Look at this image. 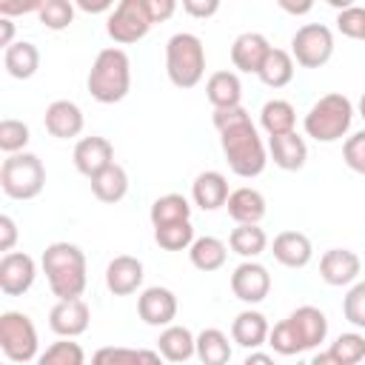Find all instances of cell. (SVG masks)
<instances>
[{"instance_id": "1", "label": "cell", "mask_w": 365, "mask_h": 365, "mask_svg": "<svg viewBox=\"0 0 365 365\" xmlns=\"http://www.w3.org/2000/svg\"><path fill=\"white\" fill-rule=\"evenodd\" d=\"M43 271L48 288L57 299L83 297L88 274H86V254L74 242H51L43 251Z\"/></svg>"}, {"instance_id": "2", "label": "cell", "mask_w": 365, "mask_h": 365, "mask_svg": "<svg viewBox=\"0 0 365 365\" xmlns=\"http://www.w3.org/2000/svg\"><path fill=\"white\" fill-rule=\"evenodd\" d=\"M220 145H222V154L228 160V168L237 177L251 180V177H259L265 171L268 151H265V143H262V137L251 120L220 131Z\"/></svg>"}, {"instance_id": "3", "label": "cell", "mask_w": 365, "mask_h": 365, "mask_svg": "<svg viewBox=\"0 0 365 365\" xmlns=\"http://www.w3.org/2000/svg\"><path fill=\"white\" fill-rule=\"evenodd\" d=\"M88 94L103 103V106H111V103H120L128 88H131V60L123 48H103L97 57H94V66L88 71Z\"/></svg>"}, {"instance_id": "4", "label": "cell", "mask_w": 365, "mask_h": 365, "mask_svg": "<svg viewBox=\"0 0 365 365\" xmlns=\"http://www.w3.org/2000/svg\"><path fill=\"white\" fill-rule=\"evenodd\" d=\"M165 71L177 88H194L205 74V46L191 31H177L165 43Z\"/></svg>"}, {"instance_id": "5", "label": "cell", "mask_w": 365, "mask_h": 365, "mask_svg": "<svg viewBox=\"0 0 365 365\" xmlns=\"http://www.w3.org/2000/svg\"><path fill=\"white\" fill-rule=\"evenodd\" d=\"M351 120H354V106L345 94L339 91H331L325 97H319L308 114H305V134L314 137L317 143H336L348 134L351 128Z\"/></svg>"}, {"instance_id": "6", "label": "cell", "mask_w": 365, "mask_h": 365, "mask_svg": "<svg viewBox=\"0 0 365 365\" xmlns=\"http://www.w3.org/2000/svg\"><path fill=\"white\" fill-rule=\"evenodd\" d=\"M46 185V168L37 154L17 151L0 165V188L11 200H34Z\"/></svg>"}, {"instance_id": "7", "label": "cell", "mask_w": 365, "mask_h": 365, "mask_svg": "<svg viewBox=\"0 0 365 365\" xmlns=\"http://www.w3.org/2000/svg\"><path fill=\"white\" fill-rule=\"evenodd\" d=\"M0 348L11 362H31L37 359V328L29 314L23 311H3L0 314Z\"/></svg>"}, {"instance_id": "8", "label": "cell", "mask_w": 365, "mask_h": 365, "mask_svg": "<svg viewBox=\"0 0 365 365\" xmlns=\"http://www.w3.org/2000/svg\"><path fill=\"white\" fill-rule=\"evenodd\" d=\"M151 26H154V17H151V9L145 0H117L111 17L106 23V31L114 43L128 46V43L143 40Z\"/></svg>"}, {"instance_id": "9", "label": "cell", "mask_w": 365, "mask_h": 365, "mask_svg": "<svg viewBox=\"0 0 365 365\" xmlns=\"http://www.w3.org/2000/svg\"><path fill=\"white\" fill-rule=\"evenodd\" d=\"M334 54V34L322 23H308L291 37V57L302 68H319Z\"/></svg>"}, {"instance_id": "10", "label": "cell", "mask_w": 365, "mask_h": 365, "mask_svg": "<svg viewBox=\"0 0 365 365\" xmlns=\"http://www.w3.org/2000/svg\"><path fill=\"white\" fill-rule=\"evenodd\" d=\"M231 291L240 302H248V305H257L268 297L271 291V274L265 265L254 262V259H245L234 268L231 274Z\"/></svg>"}, {"instance_id": "11", "label": "cell", "mask_w": 365, "mask_h": 365, "mask_svg": "<svg viewBox=\"0 0 365 365\" xmlns=\"http://www.w3.org/2000/svg\"><path fill=\"white\" fill-rule=\"evenodd\" d=\"M37 277V265L23 251H9L0 259V291L6 297H23Z\"/></svg>"}, {"instance_id": "12", "label": "cell", "mask_w": 365, "mask_h": 365, "mask_svg": "<svg viewBox=\"0 0 365 365\" xmlns=\"http://www.w3.org/2000/svg\"><path fill=\"white\" fill-rule=\"evenodd\" d=\"M88 319H91V311H88V305L80 297L57 299V305L48 311V328L57 336H71L74 339V336L86 334Z\"/></svg>"}, {"instance_id": "13", "label": "cell", "mask_w": 365, "mask_h": 365, "mask_svg": "<svg viewBox=\"0 0 365 365\" xmlns=\"http://www.w3.org/2000/svg\"><path fill=\"white\" fill-rule=\"evenodd\" d=\"M137 314L145 325H171L177 317V297L163 285H151L137 299Z\"/></svg>"}, {"instance_id": "14", "label": "cell", "mask_w": 365, "mask_h": 365, "mask_svg": "<svg viewBox=\"0 0 365 365\" xmlns=\"http://www.w3.org/2000/svg\"><path fill=\"white\" fill-rule=\"evenodd\" d=\"M359 268H362V262L351 248H331L319 259V277H322V282H328L334 288L356 282Z\"/></svg>"}, {"instance_id": "15", "label": "cell", "mask_w": 365, "mask_h": 365, "mask_svg": "<svg viewBox=\"0 0 365 365\" xmlns=\"http://www.w3.org/2000/svg\"><path fill=\"white\" fill-rule=\"evenodd\" d=\"M114 163V145L106 140V137H83L77 145H74V168L83 174V177H94L100 174L103 168H108Z\"/></svg>"}, {"instance_id": "16", "label": "cell", "mask_w": 365, "mask_h": 365, "mask_svg": "<svg viewBox=\"0 0 365 365\" xmlns=\"http://www.w3.org/2000/svg\"><path fill=\"white\" fill-rule=\"evenodd\" d=\"M143 262L131 254H120L106 265V285L114 297H128L143 285Z\"/></svg>"}, {"instance_id": "17", "label": "cell", "mask_w": 365, "mask_h": 365, "mask_svg": "<svg viewBox=\"0 0 365 365\" xmlns=\"http://www.w3.org/2000/svg\"><path fill=\"white\" fill-rule=\"evenodd\" d=\"M268 51H271V43H268L265 34H259V31H242L231 43V63H234V68H240L245 74H257Z\"/></svg>"}, {"instance_id": "18", "label": "cell", "mask_w": 365, "mask_h": 365, "mask_svg": "<svg viewBox=\"0 0 365 365\" xmlns=\"http://www.w3.org/2000/svg\"><path fill=\"white\" fill-rule=\"evenodd\" d=\"M43 125L51 137L57 140H71L83 131V111L77 103L71 100H54L48 108H46V117H43Z\"/></svg>"}, {"instance_id": "19", "label": "cell", "mask_w": 365, "mask_h": 365, "mask_svg": "<svg viewBox=\"0 0 365 365\" xmlns=\"http://www.w3.org/2000/svg\"><path fill=\"white\" fill-rule=\"evenodd\" d=\"M268 154H271L277 168L299 171L305 165V160H308V145H305V140L297 131H288V134L268 137Z\"/></svg>"}, {"instance_id": "20", "label": "cell", "mask_w": 365, "mask_h": 365, "mask_svg": "<svg viewBox=\"0 0 365 365\" xmlns=\"http://www.w3.org/2000/svg\"><path fill=\"white\" fill-rule=\"evenodd\" d=\"M271 254L279 265L285 268H305L314 257V248H311V240L299 231H282L274 237V245H271Z\"/></svg>"}, {"instance_id": "21", "label": "cell", "mask_w": 365, "mask_h": 365, "mask_svg": "<svg viewBox=\"0 0 365 365\" xmlns=\"http://www.w3.org/2000/svg\"><path fill=\"white\" fill-rule=\"evenodd\" d=\"M228 194H231L228 180L220 171H202V174H197L194 185H191V200L202 211H217L220 205H225Z\"/></svg>"}, {"instance_id": "22", "label": "cell", "mask_w": 365, "mask_h": 365, "mask_svg": "<svg viewBox=\"0 0 365 365\" xmlns=\"http://www.w3.org/2000/svg\"><path fill=\"white\" fill-rule=\"evenodd\" d=\"M288 319H291V325L297 328V334H299L305 351H311V348H317L319 342H325V336H328V319H325V314H322L319 308H314V305H299L297 311L288 314Z\"/></svg>"}, {"instance_id": "23", "label": "cell", "mask_w": 365, "mask_h": 365, "mask_svg": "<svg viewBox=\"0 0 365 365\" xmlns=\"http://www.w3.org/2000/svg\"><path fill=\"white\" fill-rule=\"evenodd\" d=\"M268 319H265V314H259V311H240L237 317H234V322H231V339L237 342V345H242V348H259V345H265V339H268Z\"/></svg>"}, {"instance_id": "24", "label": "cell", "mask_w": 365, "mask_h": 365, "mask_svg": "<svg viewBox=\"0 0 365 365\" xmlns=\"http://www.w3.org/2000/svg\"><path fill=\"white\" fill-rule=\"evenodd\" d=\"M157 351L168 362H185L197 356V336L185 325H165V331L157 339Z\"/></svg>"}, {"instance_id": "25", "label": "cell", "mask_w": 365, "mask_h": 365, "mask_svg": "<svg viewBox=\"0 0 365 365\" xmlns=\"http://www.w3.org/2000/svg\"><path fill=\"white\" fill-rule=\"evenodd\" d=\"M359 359H365V336L351 331V334H339L336 342H331V348L325 354H317L311 362L314 365H356Z\"/></svg>"}, {"instance_id": "26", "label": "cell", "mask_w": 365, "mask_h": 365, "mask_svg": "<svg viewBox=\"0 0 365 365\" xmlns=\"http://www.w3.org/2000/svg\"><path fill=\"white\" fill-rule=\"evenodd\" d=\"M225 208H228V217L234 222H259L265 217V197L257 188L242 185V188L228 194Z\"/></svg>"}, {"instance_id": "27", "label": "cell", "mask_w": 365, "mask_h": 365, "mask_svg": "<svg viewBox=\"0 0 365 365\" xmlns=\"http://www.w3.org/2000/svg\"><path fill=\"white\" fill-rule=\"evenodd\" d=\"M3 66H6V71H9L14 80H29V77H34V71L40 68V51H37V46L29 43V40L11 43V46H6V51H3Z\"/></svg>"}, {"instance_id": "28", "label": "cell", "mask_w": 365, "mask_h": 365, "mask_svg": "<svg viewBox=\"0 0 365 365\" xmlns=\"http://www.w3.org/2000/svg\"><path fill=\"white\" fill-rule=\"evenodd\" d=\"M91 194L100 202H108V205L120 202L128 194V174H125V168L117 165V163H111L108 168H103L100 174H94L91 177Z\"/></svg>"}, {"instance_id": "29", "label": "cell", "mask_w": 365, "mask_h": 365, "mask_svg": "<svg viewBox=\"0 0 365 365\" xmlns=\"http://www.w3.org/2000/svg\"><path fill=\"white\" fill-rule=\"evenodd\" d=\"M257 77H259L268 88H282V86H288V83L294 80V57H291V51H282V48H274V46H271V51L265 54V60H262Z\"/></svg>"}, {"instance_id": "30", "label": "cell", "mask_w": 365, "mask_h": 365, "mask_svg": "<svg viewBox=\"0 0 365 365\" xmlns=\"http://www.w3.org/2000/svg\"><path fill=\"white\" fill-rule=\"evenodd\" d=\"M225 257H228V248L222 240L217 237H197L188 248V259L197 271H220L225 265Z\"/></svg>"}, {"instance_id": "31", "label": "cell", "mask_w": 365, "mask_h": 365, "mask_svg": "<svg viewBox=\"0 0 365 365\" xmlns=\"http://www.w3.org/2000/svg\"><path fill=\"white\" fill-rule=\"evenodd\" d=\"M205 97L214 108H225V106H240L242 97V86L240 77L234 71H214L205 83Z\"/></svg>"}, {"instance_id": "32", "label": "cell", "mask_w": 365, "mask_h": 365, "mask_svg": "<svg viewBox=\"0 0 365 365\" xmlns=\"http://www.w3.org/2000/svg\"><path fill=\"white\" fill-rule=\"evenodd\" d=\"M228 245H231L234 254H240L245 259H254L265 251L268 237L259 228V222H237V228L228 234Z\"/></svg>"}, {"instance_id": "33", "label": "cell", "mask_w": 365, "mask_h": 365, "mask_svg": "<svg viewBox=\"0 0 365 365\" xmlns=\"http://www.w3.org/2000/svg\"><path fill=\"white\" fill-rule=\"evenodd\" d=\"M294 123H297V111L288 100H268L259 111V125L265 128L268 137L294 131Z\"/></svg>"}, {"instance_id": "34", "label": "cell", "mask_w": 365, "mask_h": 365, "mask_svg": "<svg viewBox=\"0 0 365 365\" xmlns=\"http://www.w3.org/2000/svg\"><path fill=\"white\" fill-rule=\"evenodd\" d=\"M197 359L202 365H225L231 359L228 336L220 328H205L197 334Z\"/></svg>"}, {"instance_id": "35", "label": "cell", "mask_w": 365, "mask_h": 365, "mask_svg": "<svg viewBox=\"0 0 365 365\" xmlns=\"http://www.w3.org/2000/svg\"><path fill=\"white\" fill-rule=\"evenodd\" d=\"M151 225H168V222H180V220H191V202L182 194H163L154 200L151 205Z\"/></svg>"}, {"instance_id": "36", "label": "cell", "mask_w": 365, "mask_h": 365, "mask_svg": "<svg viewBox=\"0 0 365 365\" xmlns=\"http://www.w3.org/2000/svg\"><path fill=\"white\" fill-rule=\"evenodd\" d=\"M154 240L163 251H185L194 242V225L191 220H180V222H168V225H157L154 228Z\"/></svg>"}, {"instance_id": "37", "label": "cell", "mask_w": 365, "mask_h": 365, "mask_svg": "<svg viewBox=\"0 0 365 365\" xmlns=\"http://www.w3.org/2000/svg\"><path fill=\"white\" fill-rule=\"evenodd\" d=\"M40 365H83L86 362V354L77 342H71V336H60L57 342H51L40 356H37Z\"/></svg>"}, {"instance_id": "38", "label": "cell", "mask_w": 365, "mask_h": 365, "mask_svg": "<svg viewBox=\"0 0 365 365\" xmlns=\"http://www.w3.org/2000/svg\"><path fill=\"white\" fill-rule=\"evenodd\" d=\"M268 345H271L279 356H297V354L305 351V345H302V339H299V334H297V328L291 325L288 317H285L282 322H277V325L268 331Z\"/></svg>"}, {"instance_id": "39", "label": "cell", "mask_w": 365, "mask_h": 365, "mask_svg": "<svg viewBox=\"0 0 365 365\" xmlns=\"http://www.w3.org/2000/svg\"><path fill=\"white\" fill-rule=\"evenodd\" d=\"M40 23L51 31H63L74 23V0H46L43 9L37 11Z\"/></svg>"}, {"instance_id": "40", "label": "cell", "mask_w": 365, "mask_h": 365, "mask_svg": "<svg viewBox=\"0 0 365 365\" xmlns=\"http://www.w3.org/2000/svg\"><path fill=\"white\" fill-rule=\"evenodd\" d=\"M29 125L23 120H3L0 123V148L6 154H17L29 145Z\"/></svg>"}, {"instance_id": "41", "label": "cell", "mask_w": 365, "mask_h": 365, "mask_svg": "<svg viewBox=\"0 0 365 365\" xmlns=\"http://www.w3.org/2000/svg\"><path fill=\"white\" fill-rule=\"evenodd\" d=\"M342 314L354 328H365V279L351 282V291L342 299Z\"/></svg>"}, {"instance_id": "42", "label": "cell", "mask_w": 365, "mask_h": 365, "mask_svg": "<svg viewBox=\"0 0 365 365\" xmlns=\"http://www.w3.org/2000/svg\"><path fill=\"white\" fill-rule=\"evenodd\" d=\"M94 362H160V351H137V348H100Z\"/></svg>"}, {"instance_id": "43", "label": "cell", "mask_w": 365, "mask_h": 365, "mask_svg": "<svg viewBox=\"0 0 365 365\" xmlns=\"http://www.w3.org/2000/svg\"><path fill=\"white\" fill-rule=\"evenodd\" d=\"M336 29H339L345 37L365 43V9H362V6L342 9V11L336 14Z\"/></svg>"}, {"instance_id": "44", "label": "cell", "mask_w": 365, "mask_h": 365, "mask_svg": "<svg viewBox=\"0 0 365 365\" xmlns=\"http://www.w3.org/2000/svg\"><path fill=\"white\" fill-rule=\"evenodd\" d=\"M342 157H345V165H348L351 171L365 174V128L345 140V145H342Z\"/></svg>"}, {"instance_id": "45", "label": "cell", "mask_w": 365, "mask_h": 365, "mask_svg": "<svg viewBox=\"0 0 365 365\" xmlns=\"http://www.w3.org/2000/svg\"><path fill=\"white\" fill-rule=\"evenodd\" d=\"M214 125H217V131H225V128H231V125H240V123H245V120H251V114L242 108V106H225V108H214Z\"/></svg>"}, {"instance_id": "46", "label": "cell", "mask_w": 365, "mask_h": 365, "mask_svg": "<svg viewBox=\"0 0 365 365\" xmlns=\"http://www.w3.org/2000/svg\"><path fill=\"white\" fill-rule=\"evenodd\" d=\"M46 0H0V14L3 17H23L31 11H40Z\"/></svg>"}, {"instance_id": "47", "label": "cell", "mask_w": 365, "mask_h": 365, "mask_svg": "<svg viewBox=\"0 0 365 365\" xmlns=\"http://www.w3.org/2000/svg\"><path fill=\"white\" fill-rule=\"evenodd\" d=\"M220 3L222 0H182V9H185V14H191L197 20H208L220 11Z\"/></svg>"}, {"instance_id": "48", "label": "cell", "mask_w": 365, "mask_h": 365, "mask_svg": "<svg viewBox=\"0 0 365 365\" xmlns=\"http://www.w3.org/2000/svg\"><path fill=\"white\" fill-rule=\"evenodd\" d=\"M17 242V222L9 214H0V251L9 254Z\"/></svg>"}, {"instance_id": "49", "label": "cell", "mask_w": 365, "mask_h": 365, "mask_svg": "<svg viewBox=\"0 0 365 365\" xmlns=\"http://www.w3.org/2000/svg\"><path fill=\"white\" fill-rule=\"evenodd\" d=\"M145 3H148V9H151L154 23H165V20H171V17H174V11H177V3H180V0H145Z\"/></svg>"}, {"instance_id": "50", "label": "cell", "mask_w": 365, "mask_h": 365, "mask_svg": "<svg viewBox=\"0 0 365 365\" xmlns=\"http://www.w3.org/2000/svg\"><path fill=\"white\" fill-rule=\"evenodd\" d=\"M277 3H279L282 11H288L294 17H302V14H308L314 9V0H277Z\"/></svg>"}, {"instance_id": "51", "label": "cell", "mask_w": 365, "mask_h": 365, "mask_svg": "<svg viewBox=\"0 0 365 365\" xmlns=\"http://www.w3.org/2000/svg\"><path fill=\"white\" fill-rule=\"evenodd\" d=\"M77 9H83L86 14H103L114 6V0H74Z\"/></svg>"}, {"instance_id": "52", "label": "cell", "mask_w": 365, "mask_h": 365, "mask_svg": "<svg viewBox=\"0 0 365 365\" xmlns=\"http://www.w3.org/2000/svg\"><path fill=\"white\" fill-rule=\"evenodd\" d=\"M11 37H14V23H11V17H3V14H0V46H3V48L11 46V43H14Z\"/></svg>"}, {"instance_id": "53", "label": "cell", "mask_w": 365, "mask_h": 365, "mask_svg": "<svg viewBox=\"0 0 365 365\" xmlns=\"http://www.w3.org/2000/svg\"><path fill=\"white\" fill-rule=\"evenodd\" d=\"M245 365H271V356L268 354H248Z\"/></svg>"}, {"instance_id": "54", "label": "cell", "mask_w": 365, "mask_h": 365, "mask_svg": "<svg viewBox=\"0 0 365 365\" xmlns=\"http://www.w3.org/2000/svg\"><path fill=\"white\" fill-rule=\"evenodd\" d=\"M325 3H328V6H334L336 11H342V9H351L356 0H325Z\"/></svg>"}, {"instance_id": "55", "label": "cell", "mask_w": 365, "mask_h": 365, "mask_svg": "<svg viewBox=\"0 0 365 365\" xmlns=\"http://www.w3.org/2000/svg\"><path fill=\"white\" fill-rule=\"evenodd\" d=\"M359 114H362V120H365V94L359 97Z\"/></svg>"}]
</instances>
